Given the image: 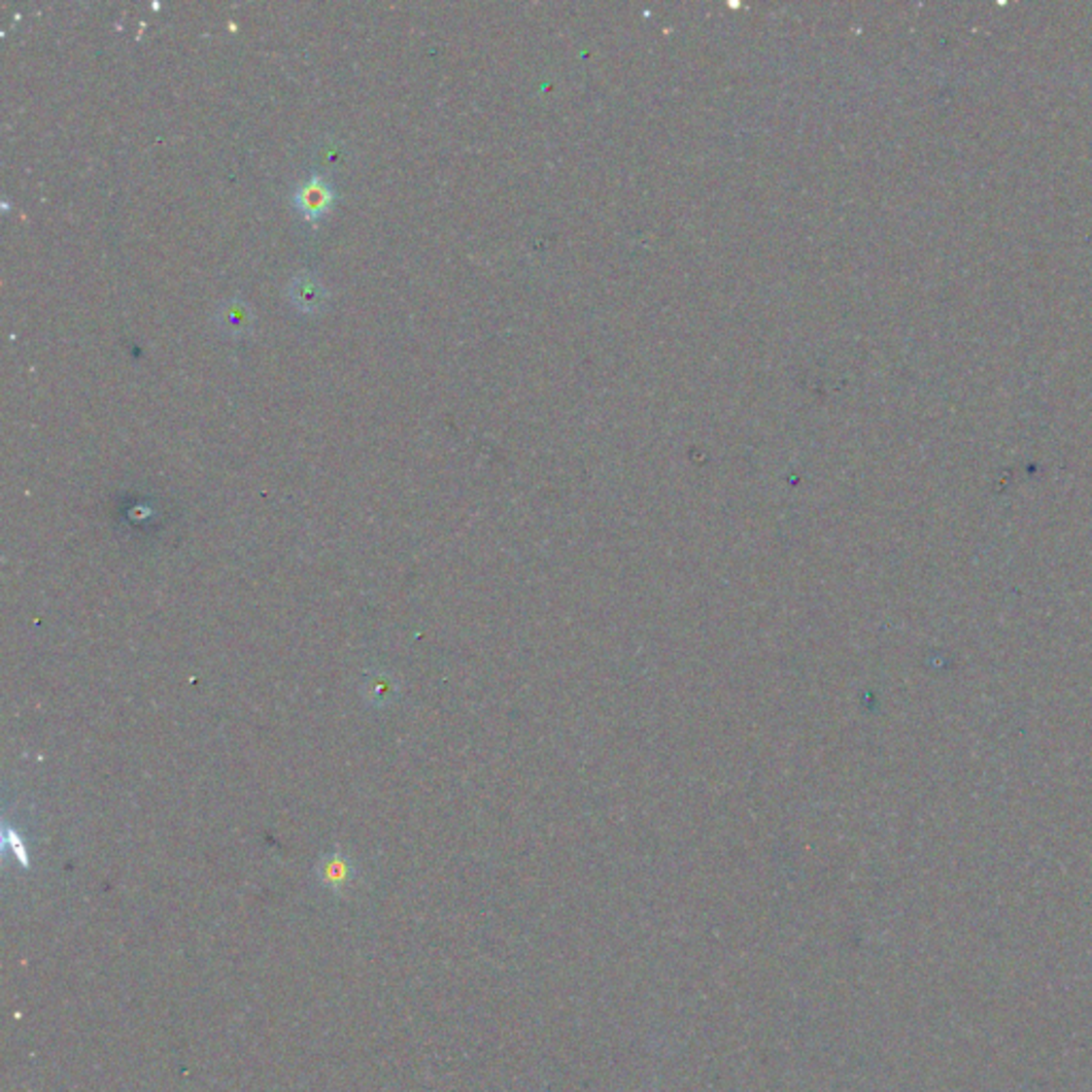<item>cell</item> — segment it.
Wrapping results in <instances>:
<instances>
[{
  "instance_id": "277c9868",
  "label": "cell",
  "mask_w": 1092,
  "mask_h": 1092,
  "mask_svg": "<svg viewBox=\"0 0 1092 1092\" xmlns=\"http://www.w3.org/2000/svg\"><path fill=\"white\" fill-rule=\"evenodd\" d=\"M319 875L324 886H329L331 890H342L353 877V867L340 851H333V854H329L321 862Z\"/></svg>"
},
{
  "instance_id": "5b68a950",
  "label": "cell",
  "mask_w": 1092,
  "mask_h": 1092,
  "mask_svg": "<svg viewBox=\"0 0 1092 1092\" xmlns=\"http://www.w3.org/2000/svg\"><path fill=\"white\" fill-rule=\"evenodd\" d=\"M371 681H374V685L367 687V692L374 696V702L391 700L392 692H395V685H392L389 679H382V676H371Z\"/></svg>"
},
{
  "instance_id": "3957f363",
  "label": "cell",
  "mask_w": 1092,
  "mask_h": 1092,
  "mask_svg": "<svg viewBox=\"0 0 1092 1092\" xmlns=\"http://www.w3.org/2000/svg\"><path fill=\"white\" fill-rule=\"evenodd\" d=\"M216 323L226 335H246L255 326V312L246 301L233 297L224 301L216 312Z\"/></svg>"
},
{
  "instance_id": "7a4b0ae2",
  "label": "cell",
  "mask_w": 1092,
  "mask_h": 1092,
  "mask_svg": "<svg viewBox=\"0 0 1092 1092\" xmlns=\"http://www.w3.org/2000/svg\"><path fill=\"white\" fill-rule=\"evenodd\" d=\"M326 297V289L312 273H297L289 284V299L299 312L312 314L323 310Z\"/></svg>"
},
{
  "instance_id": "6da1fadb",
  "label": "cell",
  "mask_w": 1092,
  "mask_h": 1092,
  "mask_svg": "<svg viewBox=\"0 0 1092 1092\" xmlns=\"http://www.w3.org/2000/svg\"><path fill=\"white\" fill-rule=\"evenodd\" d=\"M333 201H335L333 188L329 186V182L319 176V173H314L308 182L301 184L292 196L294 207H297L305 221L310 222L319 221L323 214L329 212Z\"/></svg>"
}]
</instances>
